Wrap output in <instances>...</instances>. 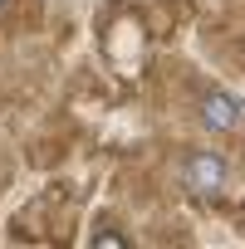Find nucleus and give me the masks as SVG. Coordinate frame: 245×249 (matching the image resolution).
Masks as SVG:
<instances>
[{"mask_svg": "<svg viewBox=\"0 0 245 249\" xmlns=\"http://www.w3.org/2000/svg\"><path fill=\"white\" fill-rule=\"evenodd\" d=\"M177 176H182V186H186L196 200H216V196H225V186H230V161H225L221 152H211V147H191V152L182 157Z\"/></svg>", "mask_w": 245, "mask_h": 249, "instance_id": "nucleus-1", "label": "nucleus"}, {"mask_svg": "<svg viewBox=\"0 0 245 249\" xmlns=\"http://www.w3.org/2000/svg\"><path fill=\"white\" fill-rule=\"evenodd\" d=\"M88 244H93V249H133V239L122 234L118 225H98V230L88 234Z\"/></svg>", "mask_w": 245, "mask_h": 249, "instance_id": "nucleus-3", "label": "nucleus"}, {"mask_svg": "<svg viewBox=\"0 0 245 249\" xmlns=\"http://www.w3.org/2000/svg\"><path fill=\"white\" fill-rule=\"evenodd\" d=\"M5 5H10V0H0V10H5Z\"/></svg>", "mask_w": 245, "mask_h": 249, "instance_id": "nucleus-4", "label": "nucleus"}, {"mask_svg": "<svg viewBox=\"0 0 245 249\" xmlns=\"http://www.w3.org/2000/svg\"><path fill=\"white\" fill-rule=\"evenodd\" d=\"M196 117H201V127L211 137H225V132H240L245 127V103L235 93H225V88H211V93H201Z\"/></svg>", "mask_w": 245, "mask_h": 249, "instance_id": "nucleus-2", "label": "nucleus"}]
</instances>
